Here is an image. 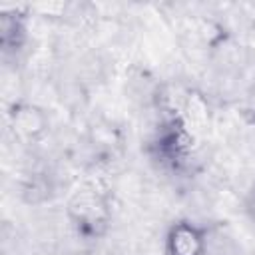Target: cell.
I'll list each match as a JSON object with an SVG mask.
<instances>
[{
    "label": "cell",
    "instance_id": "6da1fadb",
    "mask_svg": "<svg viewBox=\"0 0 255 255\" xmlns=\"http://www.w3.org/2000/svg\"><path fill=\"white\" fill-rule=\"evenodd\" d=\"M66 213L78 237L86 241L104 237L112 223V205L106 193L94 185L78 187L68 199Z\"/></svg>",
    "mask_w": 255,
    "mask_h": 255
},
{
    "label": "cell",
    "instance_id": "7a4b0ae2",
    "mask_svg": "<svg viewBox=\"0 0 255 255\" xmlns=\"http://www.w3.org/2000/svg\"><path fill=\"white\" fill-rule=\"evenodd\" d=\"M207 229L181 219L169 225L165 233V255H205Z\"/></svg>",
    "mask_w": 255,
    "mask_h": 255
},
{
    "label": "cell",
    "instance_id": "3957f363",
    "mask_svg": "<svg viewBox=\"0 0 255 255\" xmlns=\"http://www.w3.org/2000/svg\"><path fill=\"white\" fill-rule=\"evenodd\" d=\"M8 120L14 135L24 141H36L48 129L46 112L34 104H26V102L14 104L8 112Z\"/></svg>",
    "mask_w": 255,
    "mask_h": 255
},
{
    "label": "cell",
    "instance_id": "277c9868",
    "mask_svg": "<svg viewBox=\"0 0 255 255\" xmlns=\"http://www.w3.org/2000/svg\"><path fill=\"white\" fill-rule=\"evenodd\" d=\"M26 42V16L18 10H4L0 14V44L4 54L18 52Z\"/></svg>",
    "mask_w": 255,
    "mask_h": 255
},
{
    "label": "cell",
    "instance_id": "5b68a950",
    "mask_svg": "<svg viewBox=\"0 0 255 255\" xmlns=\"http://www.w3.org/2000/svg\"><path fill=\"white\" fill-rule=\"evenodd\" d=\"M245 213L255 223V183L251 185V189H249V193L245 197Z\"/></svg>",
    "mask_w": 255,
    "mask_h": 255
},
{
    "label": "cell",
    "instance_id": "8992f818",
    "mask_svg": "<svg viewBox=\"0 0 255 255\" xmlns=\"http://www.w3.org/2000/svg\"><path fill=\"white\" fill-rule=\"evenodd\" d=\"M249 112L253 114V120H255V96H251V104H249Z\"/></svg>",
    "mask_w": 255,
    "mask_h": 255
}]
</instances>
